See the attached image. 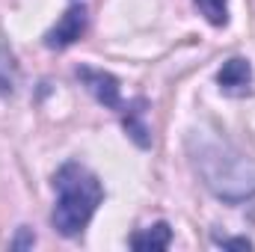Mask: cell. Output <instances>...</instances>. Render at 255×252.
I'll list each match as a JSON object with an SVG mask.
<instances>
[{"label": "cell", "mask_w": 255, "mask_h": 252, "mask_svg": "<svg viewBox=\"0 0 255 252\" xmlns=\"http://www.w3.org/2000/svg\"><path fill=\"white\" fill-rule=\"evenodd\" d=\"M193 169L202 178V184L223 202H244L255 196V160L238 151L232 142L193 130L187 139Z\"/></svg>", "instance_id": "1"}, {"label": "cell", "mask_w": 255, "mask_h": 252, "mask_svg": "<svg viewBox=\"0 0 255 252\" xmlns=\"http://www.w3.org/2000/svg\"><path fill=\"white\" fill-rule=\"evenodd\" d=\"M54 190H57V205L51 214L54 229L63 238L83 235V229L89 226L92 214L98 211V205L104 199V187H101L98 175L89 172L83 163L68 160L54 175Z\"/></svg>", "instance_id": "2"}, {"label": "cell", "mask_w": 255, "mask_h": 252, "mask_svg": "<svg viewBox=\"0 0 255 252\" xmlns=\"http://www.w3.org/2000/svg\"><path fill=\"white\" fill-rule=\"evenodd\" d=\"M77 80L92 92V98L98 101V104H104L107 110H122L125 107V101H122V86H119V80L110 74V71H101V68H92V65H77Z\"/></svg>", "instance_id": "3"}, {"label": "cell", "mask_w": 255, "mask_h": 252, "mask_svg": "<svg viewBox=\"0 0 255 252\" xmlns=\"http://www.w3.org/2000/svg\"><path fill=\"white\" fill-rule=\"evenodd\" d=\"M86 30V6L83 3H74L65 9V15L45 33V45L51 51H63L68 45H74Z\"/></svg>", "instance_id": "4"}, {"label": "cell", "mask_w": 255, "mask_h": 252, "mask_svg": "<svg viewBox=\"0 0 255 252\" xmlns=\"http://www.w3.org/2000/svg\"><path fill=\"white\" fill-rule=\"evenodd\" d=\"M145 113H148V101H145V98H133V101H128L125 107L119 110L128 136H130L139 148H148V145H151V133H148V125H145Z\"/></svg>", "instance_id": "5"}, {"label": "cell", "mask_w": 255, "mask_h": 252, "mask_svg": "<svg viewBox=\"0 0 255 252\" xmlns=\"http://www.w3.org/2000/svg\"><path fill=\"white\" fill-rule=\"evenodd\" d=\"M217 83L229 95H244V92H250V83H253V65L244 57H232L229 63H223L220 74H217Z\"/></svg>", "instance_id": "6"}, {"label": "cell", "mask_w": 255, "mask_h": 252, "mask_svg": "<svg viewBox=\"0 0 255 252\" xmlns=\"http://www.w3.org/2000/svg\"><path fill=\"white\" fill-rule=\"evenodd\" d=\"M128 244H130V250H136V252H160L172 244V229H169V223H154V226L130 235Z\"/></svg>", "instance_id": "7"}, {"label": "cell", "mask_w": 255, "mask_h": 252, "mask_svg": "<svg viewBox=\"0 0 255 252\" xmlns=\"http://www.w3.org/2000/svg\"><path fill=\"white\" fill-rule=\"evenodd\" d=\"M196 6H199V12L205 15L208 24H214V27L229 24V3L226 0H196Z\"/></svg>", "instance_id": "8"}, {"label": "cell", "mask_w": 255, "mask_h": 252, "mask_svg": "<svg viewBox=\"0 0 255 252\" xmlns=\"http://www.w3.org/2000/svg\"><path fill=\"white\" fill-rule=\"evenodd\" d=\"M15 92V60L6 45H0V95L9 98Z\"/></svg>", "instance_id": "9"}, {"label": "cell", "mask_w": 255, "mask_h": 252, "mask_svg": "<svg viewBox=\"0 0 255 252\" xmlns=\"http://www.w3.org/2000/svg\"><path fill=\"white\" fill-rule=\"evenodd\" d=\"M33 244H36V238H33V232H30L27 226H21V229H18V235H15V241L9 244V250L21 252V250H30Z\"/></svg>", "instance_id": "10"}, {"label": "cell", "mask_w": 255, "mask_h": 252, "mask_svg": "<svg viewBox=\"0 0 255 252\" xmlns=\"http://www.w3.org/2000/svg\"><path fill=\"white\" fill-rule=\"evenodd\" d=\"M217 244L226 250H253V241L247 238H217Z\"/></svg>", "instance_id": "11"}]
</instances>
